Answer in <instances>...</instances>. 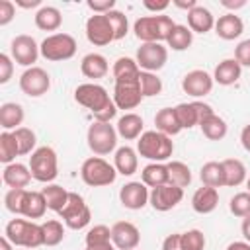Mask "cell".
I'll list each match as a JSON object with an SVG mask.
<instances>
[{
  "instance_id": "1",
  "label": "cell",
  "mask_w": 250,
  "mask_h": 250,
  "mask_svg": "<svg viewBox=\"0 0 250 250\" xmlns=\"http://www.w3.org/2000/svg\"><path fill=\"white\" fill-rule=\"evenodd\" d=\"M74 100L86 109H90L96 121L109 123L117 113V105L113 104V98H109L107 90L96 82L80 84L74 90Z\"/></svg>"
},
{
  "instance_id": "2",
  "label": "cell",
  "mask_w": 250,
  "mask_h": 250,
  "mask_svg": "<svg viewBox=\"0 0 250 250\" xmlns=\"http://www.w3.org/2000/svg\"><path fill=\"white\" fill-rule=\"evenodd\" d=\"M174 21L170 16L158 14V16H143L133 23V31L137 39L143 43H162L168 39V35L174 29Z\"/></svg>"
},
{
  "instance_id": "3",
  "label": "cell",
  "mask_w": 250,
  "mask_h": 250,
  "mask_svg": "<svg viewBox=\"0 0 250 250\" xmlns=\"http://www.w3.org/2000/svg\"><path fill=\"white\" fill-rule=\"evenodd\" d=\"M4 236L14 246H23V248H37L45 244L43 227L33 221H25V219H12L6 225Z\"/></svg>"
},
{
  "instance_id": "4",
  "label": "cell",
  "mask_w": 250,
  "mask_h": 250,
  "mask_svg": "<svg viewBox=\"0 0 250 250\" xmlns=\"http://www.w3.org/2000/svg\"><path fill=\"white\" fill-rule=\"evenodd\" d=\"M137 152L143 158H148L152 162H164L174 152V143L168 135L160 131H145L137 141Z\"/></svg>"
},
{
  "instance_id": "5",
  "label": "cell",
  "mask_w": 250,
  "mask_h": 250,
  "mask_svg": "<svg viewBox=\"0 0 250 250\" xmlns=\"http://www.w3.org/2000/svg\"><path fill=\"white\" fill-rule=\"evenodd\" d=\"M117 170L102 156H90L80 166V178L90 188H104L115 182Z\"/></svg>"
},
{
  "instance_id": "6",
  "label": "cell",
  "mask_w": 250,
  "mask_h": 250,
  "mask_svg": "<svg viewBox=\"0 0 250 250\" xmlns=\"http://www.w3.org/2000/svg\"><path fill=\"white\" fill-rule=\"evenodd\" d=\"M29 170L33 180L49 184L57 178L59 174V160H57V152L51 146H39L31 152L29 156Z\"/></svg>"
},
{
  "instance_id": "7",
  "label": "cell",
  "mask_w": 250,
  "mask_h": 250,
  "mask_svg": "<svg viewBox=\"0 0 250 250\" xmlns=\"http://www.w3.org/2000/svg\"><path fill=\"white\" fill-rule=\"evenodd\" d=\"M86 141H88V146H90V150L94 154L105 156V154H109V152L115 150V145H117V129L111 123L94 121L88 127Z\"/></svg>"
},
{
  "instance_id": "8",
  "label": "cell",
  "mask_w": 250,
  "mask_h": 250,
  "mask_svg": "<svg viewBox=\"0 0 250 250\" xmlns=\"http://www.w3.org/2000/svg\"><path fill=\"white\" fill-rule=\"evenodd\" d=\"M41 57L53 62L59 61H68L76 55V39L68 33H53L47 35L43 39V43L39 45Z\"/></svg>"
},
{
  "instance_id": "9",
  "label": "cell",
  "mask_w": 250,
  "mask_h": 250,
  "mask_svg": "<svg viewBox=\"0 0 250 250\" xmlns=\"http://www.w3.org/2000/svg\"><path fill=\"white\" fill-rule=\"evenodd\" d=\"M62 219H64V225L72 230H80L84 227L90 225V219H92V211L90 207L86 205L84 197L76 191H70L68 193V201L64 205V209L59 213Z\"/></svg>"
},
{
  "instance_id": "10",
  "label": "cell",
  "mask_w": 250,
  "mask_h": 250,
  "mask_svg": "<svg viewBox=\"0 0 250 250\" xmlns=\"http://www.w3.org/2000/svg\"><path fill=\"white\" fill-rule=\"evenodd\" d=\"M49 88H51V76L41 66L25 68L23 74L20 76V90L29 98H39L47 94Z\"/></svg>"
},
{
  "instance_id": "11",
  "label": "cell",
  "mask_w": 250,
  "mask_h": 250,
  "mask_svg": "<svg viewBox=\"0 0 250 250\" xmlns=\"http://www.w3.org/2000/svg\"><path fill=\"white\" fill-rule=\"evenodd\" d=\"M143 102L141 84L139 78H127V80H115L113 86V104L117 109H135Z\"/></svg>"
},
{
  "instance_id": "12",
  "label": "cell",
  "mask_w": 250,
  "mask_h": 250,
  "mask_svg": "<svg viewBox=\"0 0 250 250\" xmlns=\"http://www.w3.org/2000/svg\"><path fill=\"white\" fill-rule=\"evenodd\" d=\"M137 64L146 72L160 70L168 61V49L162 43H143L137 49Z\"/></svg>"
},
{
  "instance_id": "13",
  "label": "cell",
  "mask_w": 250,
  "mask_h": 250,
  "mask_svg": "<svg viewBox=\"0 0 250 250\" xmlns=\"http://www.w3.org/2000/svg\"><path fill=\"white\" fill-rule=\"evenodd\" d=\"M86 37L96 47H104V45H109L111 41H115V35H113V27L109 23V18L105 14H94V16H90L86 20Z\"/></svg>"
},
{
  "instance_id": "14",
  "label": "cell",
  "mask_w": 250,
  "mask_h": 250,
  "mask_svg": "<svg viewBox=\"0 0 250 250\" xmlns=\"http://www.w3.org/2000/svg\"><path fill=\"white\" fill-rule=\"evenodd\" d=\"M10 53H12V59L21 64V66H27L31 68L33 62L37 61V57L41 55L39 51V45L35 43V39L31 35H16L10 43Z\"/></svg>"
},
{
  "instance_id": "15",
  "label": "cell",
  "mask_w": 250,
  "mask_h": 250,
  "mask_svg": "<svg viewBox=\"0 0 250 250\" xmlns=\"http://www.w3.org/2000/svg\"><path fill=\"white\" fill-rule=\"evenodd\" d=\"M184 197V189L174 186V184H164V186H158V188H152L150 189V197H148V203L152 205L154 211H170L174 209Z\"/></svg>"
},
{
  "instance_id": "16",
  "label": "cell",
  "mask_w": 250,
  "mask_h": 250,
  "mask_svg": "<svg viewBox=\"0 0 250 250\" xmlns=\"http://www.w3.org/2000/svg\"><path fill=\"white\" fill-rule=\"evenodd\" d=\"M213 76L201 68H195V70H189L184 78H182V90L191 96V98H203L207 94H211L213 90Z\"/></svg>"
},
{
  "instance_id": "17",
  "label": "cell",
  "mask_w": 250,
  "mask_h": 250,
  "mask_svg": "<svg viewBox=\"0 0 250 250\" xmlns=\"http://www.w3.org/2000/svg\"><path fill=\"white\" fill-rule=\"evenodd\" d=\"M150 191L143 182H129L119 189V201L125 209L139 211L148 203Z\"/></svg>"
},
{
  "instance_id": "18",
  "label": "cell",
  "mask_w": 250,
  "mask_h": 250,
  "mask_svg": "<svg viewBox=\"0 0 250 250\" xmlns=\"http://www.w3.org/2000/svg\"><path fill=\"white\" fill-rule=\"evenodd\" d=\"M111 242L119 250H133L141 242L139 229L129 221H117L111 227Z\"/></svg>"
},
{
  "instance_id": "19",
  "label": "cell",
  "mask_w": 250,
  "mask_h": 250,
  "mask_svg": "<svg viewBox=\"0 0 250 250\" xmlns=\"http://www.w3.org/2000/svg\"><path fill=\"white\" fill-rule=\"evenodd\" d=\"M31 170L29 166L25 164H20V162H12V164H6L4 172H2V180L4 184L10 188V189H25L31 182Z\"/></svg>"
},
{
  "instance_id": "20",
  "label": "cell",
  "mask_w": 250,
  "mask_h": 250,
  "mask_svg": "<svg viewBox=\"0 0 250 250\" xmlns=\"http://www.w3.org/2000/svg\"><path fill=\"white\" fill-rule=\"evenodd\" d=\"M242 31H244V23H242L240 16H236L234 12H229V14L221 16L219 20H215V33L225 41H232V39L240 37Z\"/></svg>"
},
{
  "instance_id": "21",
  "label": "cell",
  "mask_w": 250,
  "mask_h": 250,
  "mask_svg": "<svg viewBox=\"0 0 250 250\" xmlns=\"http://www.w3.org/2000/svg\"><path fill=\"white\" fill-rule=\"evenodd\" d=\"M219 205V191L215 188L209 186H201L199 189H195L193 197H191V207L195 213L199 215H207L213 213Z\"/></svg>"
},
{
  "instance_id": "22",
  "label": "cell",
  "mask_w": 250,
  "mask_h": 250,
  "mask_svg": "<svg viewBox=\"0 0 250 250\" xmlns=\"http://www.w3.org/2000/svg\"><path fill=\"white\" fill-rule=\"evenodd\" d=\"M242 74V66L236 59H225L221 61L217 66H215V72H213V80L221 86H230V84H236L238 78Z\"/></svg>"
},
{
  "instance_id": "23",
  "label": "cell",
  "mask_w": 250,
  "mask_h": 250,
  "mask_svg": "<svg viewBox=\"0 0 250 250\" xmlns=\"http://www.w3.org/2000/svg\"><path fill=\"white\" fill-rule=\"evenodd\" d=\"M188 27L193 33H207L215 27V16L211 14V10L197 4L193 10L188 12Z\"/></svg>"
},
{
  "instance_id": "24",
  "label": "cell",
  "mask_w": 250,
  "mask_h": 250,
  "mask_svg": "<svg viewBox=\"0 0 250 250\" xmlns=\"http://www.w3.org/2000/svg\"><path fill=\"white\" fill-rule=\"evenodd\" d=\"M113 166L117 170V174L121 176H133L139 168V156H137V150L131 148V146H119L115 150V156H113Z\"/></svg>"
},
{
  "instance_id": "25",
  "label": "cell",
  "mask_w": 250,
  "mask_h": 250,
  "mask_svg": "<svg viewBox=\"0 0 250 250\" xmlns=\"http://www.w3.org/2000/svg\"><path fill=\"white\" fill-rule=\"evenodd\" d=\"M80 70L86 78H92V80H98V78H104L109 70V64H107V59L100 53H88L82 62H80Z\"/></svg>"
},
{
  "instance_id": "26",
  "label": "cell",
  "mask_w": 250,
  "mask_h": 250,
  "mask_svg": "<svg viewBox=\"0 0 250 250\" xmlns=\"http://www.w3.org/2000/svg\"><path fill=\"white\" fill-rule=\"evenodd\" d=\"M25 113H23V107L16 102H6L0 105V125L4 131H16L21 121H23Z\"/></svg>"
},
{
  "instance_id": "27",
  "label": "cell",
  "mask_w": 250,
  "mask_h": 250,
  "mask_svg": "<svg viewBox=\"0 0 250 250\" xmlns=\"http://www.w3.org/2000/svg\"><path fill=\"white\" fill-rule=\"evenodd\" d=\"M141 180L146 188H158L164 184H170L168 178V166L164 162H150L143 168L141 172Z\"/></svg>"
},
{
  "instance_id": "28",
  "label": "cell",
  "mask_w": 250,
  "mask_h": 250,
  "mask_svg": "<svg viewBox=\"0 0 250 250\" xmlns=\"http://www.w3.org/2000/svg\"><path fill=\"white\" fill-rule=\"evenodd\" d=\"M154 125H156V131L172 137V135H178L182 131V125L178 121V115H176V109L174 107H162L156 111L154 115Z\"/></svg>"
},
{
  "instance_id": "29",
  "label": "cell",
  "mask_w": 250,
  "mask_h": 250,
  "mask_svg": "<svg viewBox=\"0 0 250 250\" xmlns=\"http://www.w3.org/2000/svg\"><path fill=\"white\" fill-rule=\"evenodd\" d=\"M117 135L123 137L125 141L139 139L143 135V117L137 113H125L117 121Z\"/></svg>"
},
{
  "instance_id": "30",
  "label": "cell",
  "mask_w": 250,
  "mask_h": 250,
  "mask_svg": "<svg viewBox=\"0 0 250 250\" xmlns=\"http://www.w3.org/2000/svg\"><path fill=\"white\" fill-rule=\"evenodd\" d=\"M62 23V14L55 6H41L35 12V25L43 31H57Z\"/></svg>"
},
{
  "instance_id": "31",
  "label": "cell",
  "mask_w": 250,
  "mask_h": 250,
  "mask_svg": "<svg viewBox=\"0 0 250 250\" xmlns=\"http://www.w3.org/2000/svg\"><path fill=\"white\" fill-rule=\"evenodd\" d=\"M47 209L49 207H47L43 191H29L27 189L25 199H23V207H21V215L27 219H41Z\"/></svg>"
},
{
  "instance_id": "32",
  "label": "cell",
  "mask_w": 250,
  "mask_h": 250,
  "mask_svg": "<svg viewBox=\"0 0 250 250\" xmlns=\"http://www.w3.org/2000/svg\"><path fill=\"white\" fill-rule=\"evenodd\" d=\"M223 170H225V186L227 188H236L246 180V166L238 158H225Z\"/></svg>"
},
{
  "instance_id": "33",
  "label": "cell",
  "mask_w": 250,
  "mask_h": 250,
  "mask_svg": "<svg viewBox=\"0 0 250 250\" xmlns=\"http://www.w3.org/2000/svg\"><path fill=\"white\" fill-rule=\"evenodd\" d=\"M199 178L203 182V186H209V188H223L225 186V170H223V162H205L201 166V172H199Z\"/></svg>"
},
{
  "instance_id": "34",
  "label": "cell",
  "mask_w": 250,
  "mask_h": 250,
  "mask_svg": "<svg viewBox=\"0 0 250 250\" xmlns=\"http://www.w3.org/2000/svg\"><path fill=\"white\" fill-rule=\"evenodd\" d=\"M68 193L70 191H66L62 186H59V184H49L47 188H43V195H45V201H47V207L51 209V211H57V213H61L62 209H64V205H66V201H68Z\"/></svg>"
},
{
  "instance_id": "35",
  "label": "cell",
  "mask_w": 250,
  "mask_h": 250,
  "mask_svg": "<svg viewBox=\"0 0 250 250\" xmlns=\"http://www.w3.org/2000/svg\"><path fill=\"white\" fill-rule=\"evenodd\" d=\"M191 41H193V31L188 25H180V23L174 25L172 33L166 39L168 47H172L174 51H186V49H189Z\"/></svg>"
},
{
  "instance_id": "36",
  "label": "cell",
  "mask_w": 250,
  "mask_h": 250,
  "mask_svg": "<svg viewBox=\"0 0 250 250\" xmlns=\"http://www.w3.org/2000/svg\"><path fill=\"white\" fill-rule=\"evenodd\" d=\"M111 72H113L115 80H127V78H139L141 76V68H139L137 61L131 57H119L113 62Z\"/></svg>"
},
{
  "instance_id": "37",
  "label": "cell",
  "mask_w": 250,
  "mask_h": 250,
  "mask_svg": "<svg viewBox=\"0 0 250 250\" xmlns=\"http://www.w3.org/2000/svg\"><path fill=\"white\" fill-rule=\"evenodd\" d=\"M199 127H201V133H203L209 141H221V139H225V135H227V131H229L227 121H225L223 117H219L217 113H213L211 117H207Z\"/></svg>"
},
{
  "instance_id": "38",
  "label": "cell",
  "mask_w": 250,
  "mask_h": 250,
  "mask_svg": "<svg viewBox=\"0 0 250 250\" xmlns=\"http://www.w3.org/2000/svg\"><path fill=\"white\" fill-rule=\"evenodd\" d=\"M168 178H170V184L178 186V188H188L191 184V172H189V166L180 162V160H170L168 164Z\"/></svg>"
},
{
  "instance_id": "39",
  "label": "cell",
  "mask_w": 250,
  "mask_h": 250,
  "mask_svg": "<svg viewBox=\"0 0 250 250\" xmlns=\"http://www.w3.org/2000/svg\"><path fill=\"white\" fill-rule=\"evenodd\" d=\"M18 154H20V146H18V141H16L14 133L2 131L0 133V160L4 164H12Z\"/></svg>"
},
{
  "instance_id": "40",
  "label": "cell",
  "mask_w": 250,
  "mask_h": 250,
  "mask_svg": "<svg viewBox=\"0 0 250 250\" xmlns=\"http://www.w3.org/2000/svg\"><path fill=\"white\" fill-rule=\"evenodd\" d=\"M174 109H176V115H178V121H180V125H182V129H191V127L199 125V115H197L195 102L178 104Z\"/></svg>"
},
{
  "instance_id": "41",
  "label": "cell",
  "mask_w": 250,
  "mask_h": 250,
  "mask_svg": "<svg viewBox=\"0 0 250 250\" xmlns=\"http://www.w3.org/2000/svg\"><path fill=\"white\" fill-rule=\"evenodd\" d=\"M43 240H45V246H57L62 242L64 238V227L61 221L57 219H51V221H45L43 225Z\"/></svg>"
},
{
  "instance_id": "42",
  "label": "cell",
  "mask_w": 250,
  "mask_h": 250,
  "mask_svg": "<svg viewBox=\"0 0 250 250\" xmlns=\"http://www.w3.org/2000/svg\"><path fill=\"white\" fill-rule=\"evenodd\" d=\"M139 84H141V94H143V98H152V96H158V94L162 92V80H160L154 72L141 70Z\"/></svg>"
},
{
  "instance_id": "43",
  "label": "cell",
  "mask_w": 250,
  "mask_h": 250,
  "mask_svg": "<svg viewBox=\"0 0 250 250\" xmlns=\"http://www.w3.org/2000/svg\"><path fill=\"white\" fill-rule=\"evenodd\" d=\"M111 242V229L105 225H94L86 232V246H102Z\"/></svg>"
},
{
  "instance_id": "44",
  "label": "cell",
  "mask_w": 250,
  "mask_h": 250,
  "mask_svg": "<svg viewBox=\"0 0 250 250\" xmlns=\"http://www.w3.org/2000/svg\"><path fill=\"white\" fill-rule=\"evenodd\" d=\"M229 209L234 217H250V191H240L230 197Z\"/></svg>"
},
{
  "instance_id": "45",
  "label": "cell",
  "mask_w": 250,
  "mask_h": 250,
  "mask_svg": "<svg viewBox=\"0 0 250 250\" xmlns=\"http://www.w3.org/2000/svg\"><path fill=\"white\" fill-rule=\"evenodd\" d=\"M16 141H18V146H20V154H29L33 152L35 148V133L29 129V127H18L16 131H12Z\"/></svg>"
},
{
  "instance_id": "46",
  "label": "cell",
  "mask_w": 250,
  "mask_h": 250,
  "mask_svg": "<svg viewBox=\"0 0 250 250\" xmlns=\"http://www.w3.org/2000/svg\"><path fill=\"white\" fill-rule=\"evenodd\" d=\"M105 16L109 18V23H111V27H113L115 41H117V39H123V37L127 35V31H129L127 16H125L123 12H119V10H111V12H107Z\"/></svg>"
},
{
  "instance_id": "47",
  "label": "cell",
  "mask_w": 250,
  "mask_h": 250,
  "mask_svg": "<svg viewBox=\"0 0 250 250\" xmlns=\"http://www.w3.org/2000/svg\"><path fill=\"white\" fill-rule=\"evenodd\" d=\"M182 246L184 250H203L205 248V234L197 229L182 232Z\"/></svg>"
},
{
  "instance_id": "48",
  "label": "cell",
  "mask_w": 250,
  "mask_h": 250,
  "mask_svg": "<svg viewBox=\"0 0 250 250\" xmlns=\"http://www.w3.org/2000/svg\"><path fill=\"white\" fill-rule=\"evenodd\" d=\"M25 193H27V189H10V191L4 195V203H6V209H8L10 213L21 215V207H23V199H25Z\"/></svg>"
},
{
  "instance_id": "49",
  "label": "cell",
  "mask_w": 250,
  "mask_h": 250,
  "mask_svg": "<svg viewBox=\"0 0 250 250\" xmlns=\"http://www.w3.org/2000/svg\"><path fill=\"white\" fill-rule=\"evenodd\" d=\"M12 72H14V62H12L10 55H6V53H0V84H6V82H10V78H12Z\"/></svg>"
},
{
  "instance_id": "50",
  "label": "cell",
  "mask_w": 250,
  "mask_h": 250,
  "mask_svg": "<svg viewBox=\"0 0 250 250\" xmlns=\"http://www.w3.org/2000/svg\"><path fill=\"white\" fill-rule=\"evenodd\" d=\"M234 59L240 62V66H250V39H244L236 45Z\"/></svg>"
},
{
  "instance_id": "51",
  "label": "cell",
  "mask_w": 250,
  "mask_h": 250,
  "mask_svg": "<svg viewBox=\"0 0 250 250\" xmlns=\"http://www.w3.org/2000/svg\"><path fill=\"white\" fill-rule=\"evenodd\" d=\"M16 16V6L10 0H0V25H8Z\"/></svg>"
},
{
  "instance_id": "52",
  "label": "cell",
  "mask_w": 250,
  "mask_h": 250,
  "mask_svg": "<svg viewBox=\"0 0 250 250\" xmlns=\"http://www.w3.org/2000/svg\"><path fill=\"white\" fill-rule=\"evenodd\" d=\"M86 4L94 14H107L115 10V0H88Z\"/></svg>"
},
{
  "instance_id": "53",
  "label": "cell",
  "mask_w": 250,
  "mask_h": 250,
  "mask_svg": "<svg viewBox=\"0 0 250 250\" xmlns=\"http://www.w3.org/2000/svg\"><path fill=\"white\" fill-rule=\"evenodd\" d=\"M162 250H184L182 246V232H174V234H168L162 242Z\"/></svg>"
},
{
  "instance_id": "54",
  "label": "cell",
  "mask_w": 250,
  "mask_h": 250,
  "mask_svg": "<svg viewBox=\"0 0 250 250\" xmlns=\"http://www.w3.org/2000/svg\"><path fill=\"white\" fill-rule=\"evenodd\" d=\"M143 6H145L146 10H150V12H164V10L170 6V2H168V0H162V2H150V0H145Z\"/></svg>"
},
{
  "instance_id": "55",
  "label": "cell",
  "mask_w": 250,
  "mask_h": 250,
  "mask_svg": "<svg viewBox=\"0 0 250 250\" xmlns=\"http://www.w3.org/2000/svg\"><path fill=\"white\" fill-rule=\"evenodd\" d=\"M221 6L227 10H238L246 6V0H221Z\"/></svg>"
},
{
  "instance_id": "56",
  "label": "cell",
  "mask_w": 250,
  "mask_h": 250,
  "mask_svg": "<svg viewBox=\"0 0 250 250\" xmlns=\"http://www.w3.org/2000/svg\"><path fill=\"white\" fill-rule=\"evenodd\" d=\"M240 143H242L244 150H248V152H250V123L242 129V133H240Z\"/></svg>"
},
{
  "instance_id": "57",
  "label": "cell",
  "mask_w": 250,
  "mask_h": 250,
  "mask_svg": "<svg viewBox=\"0 0 250 250\" xmlns=\"http://www.w3.org/2000/svg\"><path fill=\"white\" fill-rule=\"evenodd\" d=\"M174 6L189 12V10H193V8L197 6V2H195V0H188V2H186V0H174Z\"/></svg>"
},
{
  "instance_id": "58",
  "label": "cell",
  "mask_w": 250,
  "mask_h": 250,
  "mask_svg": "<svg viewBox=\"0 0 250 250\" xmlns=\"http://www.w3.org/2000/svg\"><path fill=\"white\" fill-rule=\"evenodd\" d=\"M227 250H250V242L246 240H234L227 246Z\"/></svg>"
},
{
  "instance_id": "59",
  "label": "cell",
  "mask_w": 250,
  "mask_h": 250,
  "mask_svg": "<svg viewBox=\"0 0 250 250\" xmlns=\"http://www.w3.org/2000/svg\"><path fill=\"white\" fill-rule=\"evenodd\" d=\"M240 230H242V236L246 238V242H250V217H244V219H242Z\"/></svg>"
},
{
  "instance_id": "60",
  "label": "cell",
  "mask_w": 250,
  "mask_h": 250,
  "mask_svg": "<svg viewBox=\"0 0 250 250\" xmlns=\"http://www.w3.org/2000/svg\"><path fill=\"white\" fill-rule=\"evenodd\" d=\"M16 4L20 8H37L41 6V0H16Z\"/></svg>"
},
{
  "instance_id": "61",
  "label": "cell",
  "mask_w": 250,
  "mask_h": 250,
  "mask_svg": "<svg viewBox=\"0 0 250 250\" xmlns=\"http://www.w3.org/2000/svg\"><path fill=\"white\" fill-rule=\"evenodd\" d=\"M12 246H14V244H12L6 236H2V238H0V250H14Z\"/></svg>"
},
{
  "instance_id": "62",
  "label": "cell",
  "mask_w": 250,
  "mask_h": 250,
  "mask_svg": "<svg viewBox=\"0 0 250 250\" xmlns=\"http://www.w3.org/2000/svg\"><path fill=\"white\" fill-rule=\"evenodd\" d=\"M86 250H115V248H113V242H109V244H102V246H86Z\"/></svg>"
},
{
  "instance_id": "63",
  "label": "cell",
  "mask_w": 250,
  "mask_h": 250,
  "mask_svg": "<svg viewBox=\"0 0 250 250\" xmlns=\"http://www.w3.org/2000/svg\"><path fill=\"white\" fill-rule=\"evenodd\" d=\"M246 186H248V191H250V178L246 180Z\"/></svg>"
},
{
  "instance_id": "64",
  "label": "cell",
  "mask_w": 250,
  "mask_h": 250,
  "mask_svg": "<svg viewBox=\"0 0 250 250\" xmlns=\"http://www.w3.org/2000/svg\"><path fill=\"white\" fill-rule=\"evenodd\" d=\"M133 250H135V248H133Z\"/></svg>"
}]
</instances>
